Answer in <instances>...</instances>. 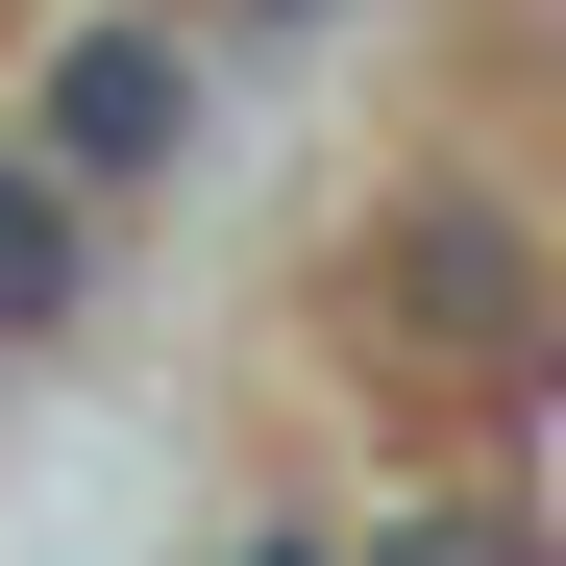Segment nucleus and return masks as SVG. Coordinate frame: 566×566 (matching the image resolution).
<instances>
[{
  "label": "nucleus",
  "instance_id": "1",
  "mask_svg": "<svg viewBox=\"0 0 566 566\" xmlns=\"http://www.w3.org/2000/svg\"><path fill=\"white\" fill-rule=\"evenodd\" d=\"M198 99H222V50H198V25H50V74H25V148L124 198V172H172V148H198Z\"/></svg>",
  "mask_w": 566,
  "mask_h": 566
},
{
  "label": "nucleus",
  "instance_id": "2",
  "mask_svg": "<svg viewBox=\"0 0 566 566\" xmlns=\"http://www.w3.org/2000/svg\"><path fill=\"white\" fill-rule=\"evenodd\" d=\"M74 296H99V172H50V148H0V345H50Z\"/></svg>",
  "mask_w": 566,
  "mask_h": 566
},
{
  "label": "nucleus",
  "instance_id": "3",
  "mask_svg": "<svg viewBox=\"0 0 566 566\" xmlns=\"http://www.w3.org/2000/svg\"><path fill=\"white\" fill-rule=\"evenodd\" d=\"M369 566H517V517H395Z\"/></svg>",
  "mask_w": 566,
  "mask_h": 566
},
{
  "label": "nucleus",
  "instance_id": "4",
  "mask_svg": "<svg viewBox=\"0 0 566 566\" xmlns=\"http://www.w3.org/2000/svg\"><path fill=\"white\" fill-rule=\"evenodd\" d=\"M296 25H345V0H222V50H296Z\"/></svg>",
  "mask_w": 566,
  "mask_h": 566
},
{
  "label": "nucleus",
  "instance_id": "5",
  "mask_svg": "<svg viewBox=\"0 0 566 566\" xmlns=\"http://www.w3.org/2000/svg\"><path fill=\"white\" fill-rule=\"evenodd\" d=\"M222 566H321V542H222Z\"/></svg>",
  "mask_w": 566,
  "mask_h": 566
}]
</instances>
